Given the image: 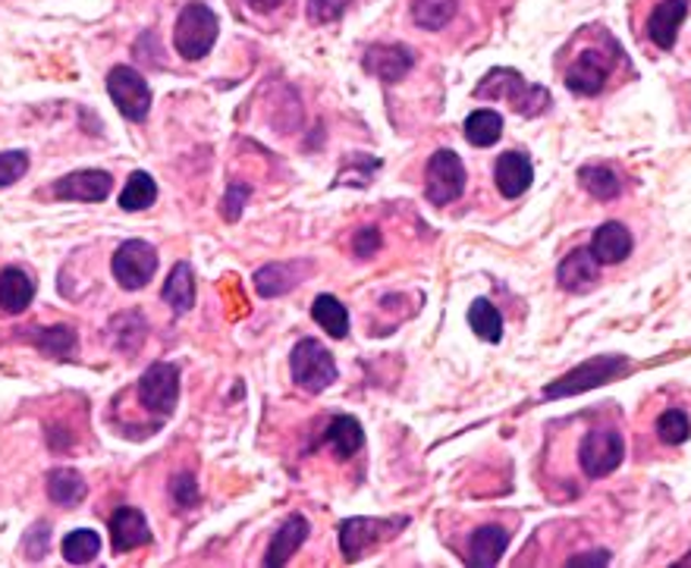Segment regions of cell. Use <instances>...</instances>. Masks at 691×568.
<instances>
[{"label":"cell","instance_id":"obj_1","mask_svg":"<svg viewBox=\"0 0 691 568\" xmlns=\"http://www.w3.org/2000/svg\"><path fill=\"white\" fill-rule=\"evenodd\" d=\"M221 35V23L218 13L205 3H186L183 13L176 16V28H173V48L180 51L183 60H201L214 48Z\"/></svg>","mask_w":691,"mask_h":568},{"label":"cell","instance_id":"obj_2","mask_svg":"<svg viewBox=\"0 0 691 568\" xmlns=\"http://www.w3.org/2000/svg\"><path fill=\"white\" fill-rule=\"evenodd\" d=\"M474 95L478 98H506L513 110H519L526 116H538L541 110L551 108V95L541 85H528L516 70H491L474 88Z\"/></svg>","mask_w":691,"mask_h":568},{"label":"cell","instance_id":"obj_3","mask_svg":"<svg viewBox=\"0 0 691 568\" xmlns=\"http://www.w3.org/2000/svg\"><path fill=\"white\" fill-rule=\"evenodd\" d=\"M626 368H629V358H622V355H597V358L584 361L579 368H572L569 374L553 380L551 386H544V399H563V396L588 393V390H594L601 383L616 380Z\"/></svg>","mask_w":691,"mask_h":568},{"label":"cell","instance_id":"obj_4","mask_svg":"<svg viewBox=\"0 0 691 568\" xmlns=\"http://www.w3.org/2000/svg\"><path fill=\"white\" fill-rule=\"evenodd\" d=\"M626 459V440L616 428H594L581 436L579 465L588 478H607Z\"/></svg>","mask_w":691,"mask_h":568},{"label":"cell","instance_id":"obj_5","mask_svg":"<svg viewBox=\"0 0 691 568\" xmlns=\"http://www.w3.org/2000/svg\"><path fill=\"white\" fill-rule=\"evenodd\" d=\"M113 280L120 283V289L126 293H138L151 283V276L158 271V251L155 245L145 239H126L113 251Z\"/></svg>","mask_w":691,"mask_h":568},{"label":"cell","instance_id":"obj_6","mask_svg":"<svg viewBox=\"0 0 691 568\" xmlns=\"http://www.w3.org/2000/svg\"><path fill=\"white\" fill-rule=\"evenodd\" d=\"M289 371L305 393H324L336 380V361L318 339H303L289 355Z\"/></svg>","mask_w":691,"mask_h":568},{"label":"cell","instance_id":"obj_7","mask_svg":"<svg viewBox=\"0 0 691 568\" xmlns=\"http://www.w3.org/2000/svg\"><path fill=\"white\" fill-rule=\"evenodd\" d=\"M466 192V166L459 161L456 151L441 148L431 155L428 161V173H424V198L431 205H449Z\"/></svg>","mask_w":691,"mask_h":568},{"label":"cell","instance_id":"obj_8","mask_svg":"<svg viewBox=\"0 0 691 568\" xmlns=\"http://www.w3.org/2000/svg\"><path fill=\"white\" fill-rule=\"evenodd\" d=\"M108 95L116 110L133 123H141L151 110V88L133 66H113L108 76Z\"/></svg>","mask_w":691,"mask_h":568},{"label":"cell","instance_id":"obj_9","mask_svg":"<svg viewBox=\"0 0 691 568\" xmlns=\"http://www.w3.org/2000/svg\"><path fill=\"white\" fill-rule=\"evenodd\" d=\"M138 399L155 415H173L180 403V368L158 361L138 380Z\"/></svg>","mask_w":691,"mask_h":568},{"label":"cell","instance_id":"obj_10","mask_svg":"<svg viewBox=\"0 0 691 568\" xmlns=\"http://www.w3.org/2000/svg\"><path fill=\"white\" fill-rule=\"evenodd\" d=\"M396 521H387V518H346L340 524V550H343V559L346 563H359L361 553L371 546V543L384 541L390 534H396Z\"/></svg>","mask_w":691,"mask_h":568},{"label":"cell","instance_id":"obj_11","mask_svg":"<svg viewBox=\"0 0 691 568\" xmlns=\"http://www.w3.org/2000/svg\"><path fill=\"white\" fill-rule=\"evenodd\" d=\"M609 70H613V57L597 51V48H584L576 57V63L569 66V73H566V88L591 98V95H597L607 85Z\"/></svg>","mask_w":691,"mask_h":568},{"label":"cell","instance_id":"obj_12","mask_svg":"<svg viewBox=\"0 0 691 568\" xmlns=\"http://www.w3.org/2000/svg\"><path fill=\"white\" fill-rule=\"evenodd\" d=\"M113 189V180L104 170H79L70 176H60L54 183V195L60 201H104Z\"/></svg>","mask_w":691,"mask_h":568},{"label":"cell","instance_id":"obj_13","mask_svg":"<svg viewBox=\"0 0 691 568\" xmlns=\"http://www.w3.org/2000/svg\"><path fill=\"white\" fill-rule=\"evenodd\" d=\"M689 16V0H661L647 16V35L661 51H673L679 28Z\"/></svg>","mask_w":691,"mask_h":568},{"label":"cell","instance_id":"obj_14","mask_svg":"<svg viewBox=\"0 0 691 568\" xmlns=\"http://www.w3.org/2000/svg\"><path fill=\"white\" fill-rule=\"evenodd\" d=\"M361 63L381 82H399L403 76H409V70L415 66V54L406 45H374L365 51Z\"/></svg>","mask_w":691,"mask_h":568},{"label":"cell","instance_id":"obj_15","mask_svg":"<svg viewBox=\"0 0 691 568\" xmlns=\"http://www.w3.org/2000/svg\"><path fill=\"white\" fill-rule=\"evenodd\" d=\"M534 166L522 151H503L494 163V183L503 198H519L522 192L531 189Z\"/></svg>","mask_w":691,"mask_h":568},{"label":"cell","instance_id":"obj_16","mask_svg":"<svg viewBox=\"0 0 691 568\" xmlns=\"http://www.w3.org/2000/svg\"><path fill=\"white\" fill-rule=\"evenodd\" d=\"M632 245H636L632 243V233H629L622 223L609 220V223L594 230L588 251L594 255L597 264H622V261L632 255Z\"/></svg>","mask_w":691,"mask_h":568},{"label":"cell","instance_id":"obj_17","mask_svg":"<svg viewBox=\"0 0 691 568\" xmlns=\"http://www.w3.org/2000/svg\"><path fill=\"white\" fill-rule=\"evenodd\" d=\"M111 543L113 553H129L145 543H151V531L145 515L133 509V506H120L111 518Z\"/></svg>","mask_w":691,"mask_h":568},{"label":"cell","instance_id":"obj_18","mask_svg":"<svg viewBox=\"0 0 691 568\" xmlns=\"http://www.w3.org/2000/svg\"><path fill=\"white\" fill-rule=\"evenodd\" d=\"M305 538H308V521H305V515H289V518L276 528L274 538H271L268 556H264V566H286V563L293 559V553L305 543Z\"/></svg>","mask_w":691,"mask_h":568},{"label":"cell","instance_id":"obj_19","mask_svg":"<svg viewBox=\"0 0 691 568\" xmlns=\"http://www.w3.org/2000/svg\"><path fill=\"white\" fill-rule=\"evenodd\" d=\"M597 276H601L597 261H594V255L588 248H579L569 258H563V264L556 271L559 286L569 289V293H588L591 286H597Z\"/></svg>","mask_w":691,"mask_h":568},{"label":"cell","instance_id":"obj_20","mask_svg":"<svg viewBox=\"0 0 691 568\" xmlns=\"http://www.w3.org/2000/svg\"><path fill=\"white\" fill-rule=\"evenodd\" d=\"M509 546V531L499 524H484L471 534L469 541V563L478 568L497 566Z\"/></svg>","mask_w":691,"mask_h":568},{"label":"cell","instance_id":"obj_21","mask_svg":"<svg viewBox=\"0 0 691 568\" xmlns=\"http://www.w3.org/2000/svg\"><path fill=\"white\" fill-rule=\"evenodd\" d=\"M35 298V280L23 268H3L0 271V311L23 314Z\"/></svg>","mask_w":691,"mask_h":568},{"label":"cell","instance_id":"obj_22","mask_svg":"<svg viewBox=\"0 0 691 568\" xmlns=\"http://www.w3.org/2000/svg\"><path fill=\"white\" fill-rule=\"evenodd\" d=\"M324 443H331L340 459H353L365 446V431L353 415H336L328 433H324Z\"/></svg>","mask_w":691,"mask_h":568},{"label":"cell","instance_id":"obj_23","mask_svg":"<svg viewBox=\"0 0 691 568\" xmlns=\"http://www.w3.org/2000/svg\"><path fill=\"white\" fill-rule=\"evenodd\" d=\"M164 301L176 311V314H186V311H193L195 305V273L193 268L186 264V261H180L170 276H166L164 283Z\"/></svg>","mask_w":691,"mask_h":568},{"label":"cell","instance_id":"obj_24","mask_svg":"<svg viewBox=\"0 0 691 568\" xmlns=\"http://www.w3.org/2000/svg\"><path fill=\"white\" fill-rule=\"evenodd\" d=\"M26 339L35 346V349L54 355V358H66V355L76 349V330L66 324L32 326V330L26 333Z\"/></svg>","mask_w":691,"mask_h":568},{"label":"cell","instance_id":"obj_25","mask_svg":"<svg viewBox=\"0 0 691 568\" xmlns=\"http://www.w3.org/2000/svg\"><path fill=\"white\" fill-rule=\"evenodd\" d=\"M311 318L324 326V333L333 339H346L349 336V311L340 298L318 296L311 301Z\"/></svg>","mask_w":691,"mask_h":568},{"label":"cell","instance_id":"obj_26","mask_svg":"<svg viewBox=\"0 0 691 568\" xmlns=\"http://www.w3.org/2000/svg\"><path fill=\"white\" fill-rule=\"evenodd\" d=\"M85 493H88V487H85L79 471H70V468H57V471H51V478H48V496L54 499L57 506L76 509L85 499Z\"/></svg>","mask_w":691,"mask_h":568},{"label":"cell","instance_id":"obj_27","mask_svg":"<svg viewBox=\"0 0 691 568\" xmlns=\"http://www.w3.org/2000/svg\"><path fill=\"white\" fill-rule=\"evenodd\" d=\"M579 183H581V189L588 192V195H594L597 201H613V198H619V192H622L619 176H616L609 166H601V163H588V166H581Z\"/></svg>","mask_w":691,"mask_h":568},{"label":"cell","instance_id":"obj_28","mask_svg":"<svg viewBox=\"0 0 691 568\" xmlns=\"http://www.w3.org/2000/svg\"><path fill=\"white\" fill-rule=\"evenodd\" d=\"M466 138L474 148H491L499 136H503V116L497 110H474L466 120Z\"/></svg>","mask_w":691,"mask_h":568},{"label":"cell","instance_id":"obj_29","mask_svg":"<svg viewBox=\"0 0 691 568\" xmlns=\"http://www.w3.org/2000/svg\"><path fill=\"white\" fill-rule=\"evenodd\" d=\"M469 326L474 330V336H481L484 343H499L503 339V314L488 298H474L471 301Z\"/></svg>","mask_w":691,"mask_h":568},{"label":"cell","instance_id":"obj_30","mask_svg":"<svg viewBox=\"0 0 691 568\" xmlns=\"http://www.w3.org/2000/svg\"><path fill=\"white\" fill-rule=\"evenodd\" d=\"M158 201V183L145 173L136 170L126 183V189L120 192V208L123 211H148Z\"/></svg>","mask_w":691,"mask_h":568},{"label":"cell","instance_id":"obj_31","mask_svg":"<svg viewBox=\"0 0 691 568\" xmlns=\"http://www.w3.org/2000/svg\"><path fill=\"white\" fill-rule=\"evenodd\" d=\"M293 268L289 264H271V268H261V271L255 273V289H258V296L264 298H274V296H283V293H289L296 283H299V276H293Z\"/></svg>","mask_w":691,"mask_h":568},{"label":"cell","instance_id":"obj_32","mask_svg":"<svg viewBox=\"0 0 691 568\" xmlns=\"http://www.w3.org/2000/svg\"><path fill=\"white\" fill-rule=\"evenodd\" d=\"M456 16V0H415L412 20L428 32H437Z\"/></svg>","mask_w":691,"mask_h":568},{"label":"cell","instance_id":"obj_33","mask_svg":"<svg viewBox=\"0 0 691 568\" xmlns=\"http://www.w3.org/2000/svg\"><path fill=\"white\" fill-rule=\"evenodd\" d=\"M98 550H101V538L95 531H88V528H79V531L66 534V541H63V559L73 563V566H88L98 556Z\"/></svg>","mask_w":691,"mask_h":568},{"label":"cell","instance_id":"obj_34","mask_svg":"<svg viewBox=\"0 0 691 568\" xmlns=\"http://www.w3.org/2000/svg\"><path fill=\"white\" fill-rule=\"evenodd\" d=\"M657 436L664 440L666 446H679V443H686L691 436V421L686 411H679V408H669L664 411L661 418H657Z\"/></svg>","mask_w":691,"mask_h":568},{"label":"cell","instance_id":"obj_35","mask_svg":"<svg viewBox=\"0 0 691 568\" xmlns=\"http://www.w3.org/2000/svg\"><path fill=\"white\" fill-rule=\"evenodd\" d=\"M28 170L26 151H0V189L13 186Z\"/></svg>","mask_w":691,"mask_h":568},{"label":"cell","instance_id":"obj_36","mask_svg":"<svg viewBox=\"0 0 691 568\" xmlns=\"http://www.w3.org/2000/svg\"><path fill=\"white\" fill-rule=\"evenodd\" d=\"M349 0H308V20L311 23H336L346 13Z\"/></svg>","mask_w":691,"mask_h":568},{"label":"cell","instance_id":"obj_37","mask_svg":"<svg viewBox=\"0 0 691 568\" xmlns=\"http://www.w3.org/2000/svg\"><path fill=\"white\" fill-rule=\"evenodd\" d=\"M170 493H173V499H176L180 509H193L195 503H198V484H195L193 474H176L170 481Z\"/></svg>","mask_w":691,"mask_h":568},{"label":"cell","instance_id":"obj_38","mask_svg":"<svg viewBox=\"0 0 691 568\" xmlns=\"http://www.w3.org/2000/svg\"><path fill=\"white\" fill-rule=\"evenodd\" d=\"M353 248H356L359 258H371L381 248V233L374 226H361L359 233H356V239H353Z\"/></svg>","mask_w":691,"mask_h":568},{"label":"cell","instance_id":"obj_39","mask_svg":"<svg viewBox=\"0 0 691 568\" xmlns=\"http://www.w3.org/2000/svg\"><path fill=\"white\" fill-rule=\"evenodd\" d=\"M246 198H249V186H230V192H226V201H223V217H226L230 223H236V220H239V211H243Z\"/></svg>","mask_w":691,"mask_h":568},{"label":"cell","instance_id":"obj_40","mask_svg":"<svg viewBox=\"0 0 691 568\" xmlns=\"http://www.w3.org/2000/svg\"><path fill=\"white\" fill-rule=\"evenodd\" d=\"M48 538H51V528H48V524H35V528L28 531V538H26L28 559H41V553L48 550Z\"/></svg>","mask_w":691,"mask_h":568},{"label":"cell","instance_id":"obj_41","mask_svg":"<svg viewBox=\"0 0 691 568\" xmlns=\"http://www.w3.org/2000/svg\"><path fill=\"white\" fill-rule=\"evenodd\" d=\"M569 566H609V553L607 550H588V553H581V556H572Z\"/></svg>","mask_w":691,"mask_h":568},{"label":"cell","instance_id":"obj_42","mask_svg":"<svg viewBox=\"0 0 691 568\" xmlns=\"http://www.w3.org/2000/svg\"><path fill=\"white\" fill-rule=\"evenodd\" d=\"M246 3H249L255 13H274L286 0H246Z\"/></svg>","mask_w":691,"mask_h":568},{"label":"cell","instance_id":"obj_43","mask_svg":"<svg viewBox=\"0 0 691 568\" xmlns=\"http://www.w3.org/2000/svg\"><path fill=\"white\" fill-rule=\"evenodd\" d=\"M676 566H691V556H686V559H679Z\"/></svg>","mask_w":691,"mask_h":568}]
</instances>
